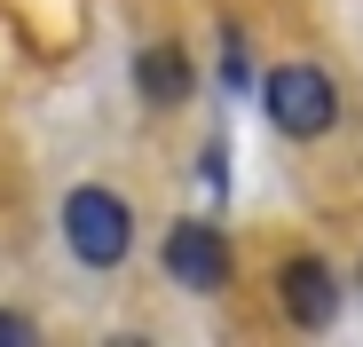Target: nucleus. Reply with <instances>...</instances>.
Wrapping results in <instances>:
<instances>
[{"label":"nucleus","instance_id":"nucleus-3","mask_svg":"<svg viewBox=\"0 0 363 347\" xmlns=\"http://www.w3.org/2000/svg\"><path fill=\"white\" fill-rule=\"evenodd\" d=\"M166 276L182 292H221L229 284V245L213 221H174L166 229Z\"/></svg>","mask_w":363,"mask_h":347},{"label":"nucleus","instance_id":"nucleus-6","mask_svg":"<svg viewBox=\"0 0 363 347\" xmlns=\"http://www.w3.org/2000/svg\"><path fill=\"white\" fill-rule=\"evenodd\" d=\"M198 182H206L213 198L229 190V142H206V150H198Z\"/></svg>","mask_w":363,"mask_h":347},{"label":"nucleus","instance_id":"nucleus-7","mask_svg":"<svg viewBox=\"0 0 363 347\" xmlns=\"http://www.w3.org/2000/svg\"><path fill=\"white\" fill-rule=\"evenodd\" d=\"M16 339L32 347V316H0V347H16Z\"/></svg>","mask_w":363,"mask_h":347},{"label":"nucleus","instance_id":"nucleus-8","mask_svg":"<svg viewBox=\"0 0 363 347\" xmlns=\"http://www.w3.org/2000/svg\"><path fill=\"white\" fill-rule=\"evenodd\" d=\"M355 284H363V261H355Z\"/></svg>","mask_w":363,"mask_h":347},{"label":"nucleus","instance_id":"nucleus-2","mask_svg":"<svg viewBox=\"0 0 363 347\" xmlns=\"http://www.w3.org/2000/svg\"><path fill=\"white\" fill-rule=\"evenodd\" d=\"M64 245H72L79 268H118V261L135 253V213H127V198L103 190V182H79V190L64 198Z\"/></svg>","mask_w":363,"mask_h":347},{"label":"nucleus","instance_id":"nucleus-4","mask_svg":"<svg viewBox=\"0 0 363 347\" xmlns=\"http://www.w3.org/2000/svg\"><path fill=\"white\" fill-rule=\"evenodd\" d=\"M277 300H284V316H292L300 331H324V324L340 316V276H332L316 253H292V261L277 268Z\"/></svg>","mask_w":363,"mask_h":347},{"label":"nucleus","instance_id":"nucleus-5","mask_svg":"<svg viewBox=\"0 0 363 347\" xmlns=\"http://www.w3.org/2000/svg\"><path fill=\"white\" fill-rule=\"evenodd\" d=\"M135 87H143V103H158V110H174V103H190V55L182 47H143L135 55Z\"/></svg>","mask_w":363,"mask_h":347},{"label":"nucleus","instance_id":"nucleus-1","mask_svg":"<svg viewBox=\"0 0 363 347\" xmlns=\"http://www.w3.org/2000/svg\"><path fill=\"white\" fill-rule=\"evenodd\" d=\"M261 110H269V127H277L284 142H324V135L340 127V87H332V72H316V64H277V72L261 79Z\"/></svg>","mask_w":363,"mask_h":347}]
</instances>
